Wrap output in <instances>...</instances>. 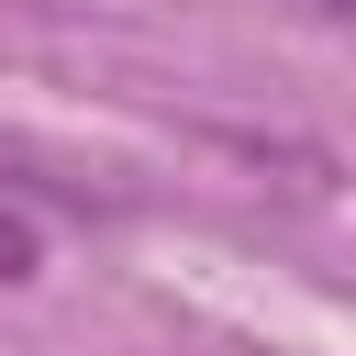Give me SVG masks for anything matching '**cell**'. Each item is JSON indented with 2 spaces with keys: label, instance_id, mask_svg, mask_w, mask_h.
Wrapping results in <instances>:
<instances>
[{
  "label": "cell",
  "instance_id": "1",
  "mask_svg": "<svg viewBox=\"0 0 356 356\" xmlns=\"http://www.w3.org/2000/svg\"><path fill=\"white\" fill-rule=\"evenodd\" d=\"M33 267H44V234H33V211H11V200H0V289H11V278H33Z\"/></svg>",
  "mask_w": 356,
  "mask_h": 356
},
{
  "label": "cell",
  "instance_id": "2",
  "mask_svg": "<svg viewBox=\"0 0 356 356\" xmlns=\"http://www.w3.org/2000/svg\"><path fill=\"white\" fill-rule=\"evenodd\" d=\"M312 11H334V22H356V0H312Z\"/></svg>",
  "mask_w": 356,
  "mask_h": 356
}]
</instances>
